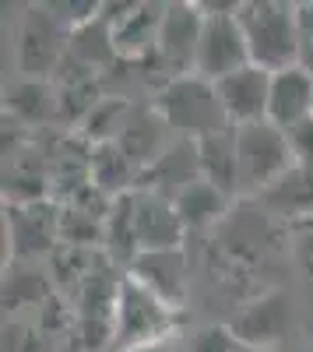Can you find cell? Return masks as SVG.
<instances>
[{
  "label": "cell",
  "instance_id": "12",
  "mask_svg": "<svg viewBox=\"0 0 313 352\" xmlns=\"http://www.w3.org/2000/svg\"><path fill=\"white\" fill-rule=\"evenodd\" d=\"M197 148V173L201 180L215 184L218 190H225L233 197V190H240V166H236V131L225 127L218 134H208L201 141H194Z\"/></svg>",
  "mask_w": 313,
  "mask_h": 352
},
{
  "label": "cell",
  "instance_id": "16",
  "mask_svg": "<svg viewBox=\"0 0 313 352\" xmlns=\"http://www.w3.org/2000/svg\"><path fill=\"white\" fill-rule=\"evenodd\" d=\"M275 212L281 215H289L292 222L296 219H306L313 215V166H292L275 187H268L261 194Z\"/></svg>",
  "mask_w": 313,
  "mask_h": 352
},
{
  "label": "cell",
  "instance_id": "22",
  "mask_svg": "<svg viewBox=\"0 0 313 352\" xmlns=\"http://www.w3.org/2000/svg\"><path fill=\"white\" fill-rule=\"evenodd\" d=\"M152 352H159V349H152Z\"/></svg>",
  "mask_w": 313,
  "mask_h": 352
},
{
  "label": "cell",
  "instance_id": "6",
  "mask_svg": "<svg viewBox=\"0 0 313 352\" xmlns=\"http://www.w3.org/2000/svg\"><path fill=\"white\" fill-rule=\"evenodd\" d=\"M215 96L225 113L229 127H246V124H264L268 120V99H271V71L261 67H243L229 78L215 81Z\"/></svg>",
  "mask_w": 313,
  "mask_h": 352
},
{
  "label": "cell",
  "instance_id": "2",
  "mask_svg": "<svg viewBox=\"0 0 313 352\" xmlns=\"http://www.w3.org/2000/svg\"><path fill=\"white\" fill-rule=\"evenodd\" d=\"M176 310L162 303L155 292L137 285L130 275L117 282V303H113V352H152L173 331Z\"/></svg>",
  "mask_w": 313,
  "mask_h": 352
},
{
  "label": "cell",
  "instance_id": "4",
  "mask_svg": "<svg viewBox=\"0 0 313 352\" xmlns=\"http://www.w3.org/2000/svg\"><path fill=\"white\" fill-rule=\"evenodd\" d=\"M159 113L169 127H180L183 134H190L194 141H201L208 134H218L229 127L225 113L218 106L215 85L201 81L197 74L176 78L173 85L159 96Z\"/></svg>",
  "mask_w": 313,
  "mask_h": 352
},
{
  "label": "cell",
  "instance_id": "15",
  "mask_svg": "<svg viewBox=\"0 0 313 352\" xmlns=\"http://www.w3.org/2000/svg\"><path fill=\"white\" fill-rule=\"evenodd\" d=\"M225 204H229V194L218 190L208 180H201V176L190 180L187 187H180L176 197H173V208H176L183 229H201V226L218 222L222 212H225Z\"/></svg>",
  "mask_w": 313,
  "mask_h": 352
},
{
  "label": "cell",
  "instance_id": "11",
  "mask_svg": "<svg viewBox=\"0 0 313 352\" xmlns=\"http://www.w3.org/2000/svg\"><path fill=\"white\" fill-rule=\"evenodd\" d=\"M165 4H130L124 14L113 21V50L120 56H141L152 46H159V28H162Z\"/></svg>",
  "mask_w": 313,
  "mask_h": 352
},
{
  "label": "cell",
  "instance_id": "8",
  "mask_svg": "<svg viewBox=\"0 0 313 352\" xmlns=\"http://www.w3.org/2000/svg\"><path fill=\"white\" fill-rule=\"evenodd\" d=\"M127 275L145 285L148 292L162 303H169L173 310L183 307L187 300V261L180 247H165V250H141L130 264H127Z\"/></svg>",
  "mask_w": 313,
  "mask_h": 352
},
{
  "label": "cell",
  "instance_id": "23",
  "mask_svg": "<svg viewBox=\"0 0 313 352\" xmlns=\"http://www.w3.org/2000/svg\"><path fill=\"white\" fill-rule=\"evenodd\" d=\"M310 120H313V116H310Z\"/></svg>",
  "mask_w": 313,
  "mask_h": 352
},
{
  "label": "cell",
  "instance_id": "19",
  "mask_svg": "<svg viewBox=\"0 0 313 352\" xmlns=\"http://www.w3.org/2000/svg\"><path fill=\"white\" fill-rule=\"evenodd\" d=\"M289 232H292V250H296L299 264L313 275V215L289 222Z\"/></svg>",
  "mask_w": 313,
  "mask_h": 352
},
{
  "label": "cell",
  "instance_id": "7",
  "mask_svg": "<svg viewBox=\"0 0 313 352\" xmlns=\"http://www.w3.org/2000/svg\"><path fill=\"white\" fill-rule=\"evenodd\" d=\"M289 320H292V307L286 292H264V296L240 307V314L229 320V331L246 349H278L289 331Z\"/></svg>",
  "mask_w": 313,
  "mask_h": 352
},
{
  "label": "cell",
  "instance_id": "3",
  "mask_svg": "<svg viewBox=\"0 0 313 352\" xmlns=\"http://www.w3.org/2000/svg\"><path fill=\"white\" fill-rule=\"evenodd\" d=\"M233 131H236V166H240V187L243 190L264 194L296 166L289 131L275 127L271 120L233 127Z\"/></svg>",
  "mask_w": 313,
  "mask_h": 352
},
{
  "label": "cell",
  "instance_id": "20",
  "mask_svg": "<svg viewBox=\"0 0 313 352\" xmlns=\"http://www.w3.org/2000/svg\"><path fill=\"white\" fill-rule=\"evenodd\" d=\"M289 144H292V155L299 166H313V120L299 124L289 131Z\"/></svg>",
  "mask_w": 313,
  "mask_h": 352
},
{
  "label": "cell",
  "instance_id": "14",
  "mask_svg": "<svg viewBox=\"0 0 313 352\" xmlns=\"http://www.w3.org/2000/svg\"><path fill=\"white\" fill-rule=\"evenodd\" d=\"M60 32H56V25L49 14L43 11H32L28 21L21 25L18 32V60L25 67V74H39L53 64V56L60 53Z\"/></svg>",
  "mask_w": 313,
  "mask_h": 352
},
{
  "label": "cell",
  "instance_id": "9",
  "mask_svg": "<svg viewBox=\"0 0 313 352\" xmlns=\"http://www.w3.org/2000/svg\"><path fill=\"white\" fill-rule=\"evenodd\" d=\"M205 18L197 11V4H165L162 28H159V56L173 67L180 78L194 74L197 60V43H201Z\"/></svg>",
  "mask_w": 313,
  "mask_h": 352
},
{
  "label": "cell",
  "instance_id": "13",
  "mask_svg": "<svg viewBox=\"0 0 313 352\" xmlns=\"http://www.w3.org/2000/svg\"><path fill=\"white\" fill-rule=\"evenodd\" d=\"M137 243L141 250H165V247H180L183 236V222L173 208V201H162L155 194L148 197H137Z\"/></svg>",
  "mask_w": 313,
  "mask_h": 352
},
{
  "label": "cell",
  "instance_id": "17",
  "mask_svg": "<svg viewBox=\"0 0 313 352\" xmlns=\"http://www.w3.org/2000/svg\"><path fill=\"white\" fill-rule=\"evenodd\" d=\"M89 173H92V184L99 190H113L117 197H124L130 176H134V159L124 152L120 141H102L92 148Z\"/></svg>",
  "mask_w": 313,
  "mask_h": 352
},
{
  "label": "cell",
  "instance_id": "5",
  "mask_svg": "<svg viewBox=\"0 0 313 352\" xmlns=\"http://www.w3.org/2000/svg\"><path fill=\"white\" fill-rule=\"evenodd\" d=\"M243 67H250V50H246V39H243V28H240L236 14L205 18L201 43H197L194 74L201 81H208V85H215V81L229 78V74H236Z\"/></svg>",
  "mask_w": 313,
  "mask_h": 352
},
{
  "label": "cell",
  "instance_id": "10",
  "mask_svg": "<svg viewBox=\"0 0 313 352\" xmlns=\"http://www.w3.org/2000/svg\"><path fill=\"white\" fill-rule=\"evenodd\" d=\"M313 116V74L299 67H286L271 74V99H268V120L281 131H292Z\"/></svg>",
  "mask_w": 313,
  "mask_h": 352
},
{
  "label": "cell",
  "instance_id": "18",
  "mask_svg": "<svg viewBox=\"0 0 313 352\" xmlns=\"http://www.w3.org/2000/svg\"><path fill=\"white\" fill-rule=\"evenodd\" d=\"M187 352H243L240 338L229 331V324H215V328H205L197 331L187 345Z\"/></svg>",
  "mask_w": 313,
  "mask_h": 352
},
{
  "label": "cell",
  "instance_id": "1",
  "mask_svg": "<svg viewBox=\"0 0 313 352\" xmlns=\"http://www.w3.org/2000/svg\"><path fill=\"white\" fill-rule=\"evenodd\" d=\"M236 21L250 50V64L261 71H286L299 67L303 56V25L299 8L281 0H243Z\"/></svg>",
  "mask_w": 313,
  "mask_h": 352
},
{
  "label": "cell",
  "instance_id": "21",
  "mask_svg": "<svg viewBox=\"0 0 313 352\" xmlns=\"http://www.w3.org/2000/svg\"><path fill=\"white\" fill-rule=\"evenodd\" d=\"M243 352H286V349H281V345H278V349H246V345H243Z\"/></svg>",
  "mask_w": 313,
  "mask_h": 352
}]
</instances>
